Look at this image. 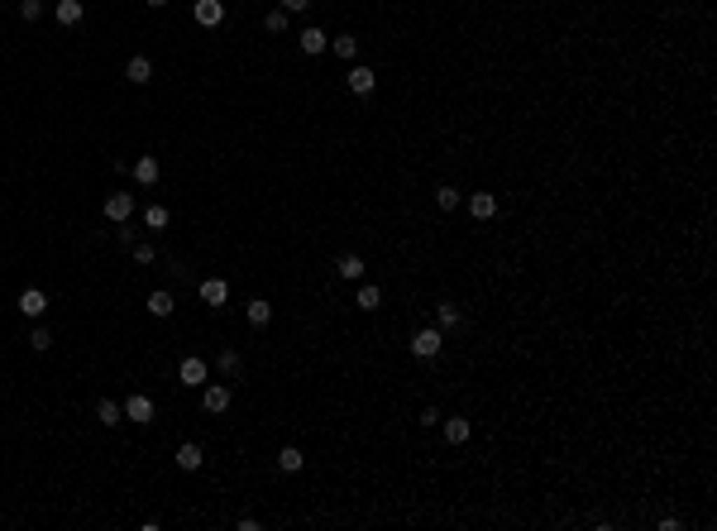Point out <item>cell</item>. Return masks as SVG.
<instances>
[{
	"instance_id": "6da1fadb",
	"label": "cell",
	"mask_w": 717,
	"mask_h": 531,
	"mask_svg": "<svg viewBox=\"0 0 717 531\" xmlns=\"http://www.w3.org/2000/svg\"><path fill=\"white\" fill-rule=\"evenodd\" d=\"M440 345H445L440 325H425V330H416V335H411V354H416V359H435V354H440Z\"/></svg>"
},
{
	"instance_id": "7a4b0ae2",
	"label": "cell",
	"mask_w": 717,
	"mask_h": 531,
	"mask_svg": "<svg viewBox=\"0 0 717 531\" xmlns=\"http://www.w3.org/2000/svg\"><path fill=\"white\" fill-rule=\"evenodd\" d=\"M177 378H182L186 388H201V383L211 378V369H206V359H201V354H186L182 364H177Z\"/></svg>"
},
{
	"instance_id": "3957f363",
	"label": "cell",
	"mask_w": 717,
	"mask_h": 531,
	"mask_svg": "<svg viewBox=\"0 0 717 531\" xmlns=\"http://www.w3.org/2000/svg\"><path fill=\"white\" fill-rule=\"evenodd\" d=\"M345 86L354 91V96H369L373 86H378V72H373V67H364V62H354V67L345 72Z\"/></svg>"
},
{
	"instance_id": "277c9868",
	"label": "cell",
	"mask_w": 717,
	"mask_h": 531,
	"mask_svg": "<svg viewBox=\"0 0 717 531\" xmlns=\"http://www.w3.org/2000/svg\"><path fill=\"white\" fill-rule=\"evenodd\" d=\"M101 211H106V220H115V225H125V220L134 215V196H130V191H110Z\"/></svg>"
},
{
	"instance_id": "5b68a950",
	"label": "cell",
	"mask_w": 717,
	"mask_h": 531,
	"mask_svg": "<svg viewBox=\"0 0 717 531\" xmlns=\"http://www.w3.org/2000/svg\"><path fill=\"white\" fill-rule=\"evenodd\" d=\"M20 311H25L29 321H39L43 311H48V293H43V288H25V293H20Z\"/></svg>"
},
{
	"instance_id": "8992f818",
	"label": "cell",
	"mask_w": 717,
	"mask_h": 531,
	"mask_svg": "<svg viewBox=\"0 0 717 531\" xmlns=\"http://www.w3.org/2000/svg\"><path fill=\"white\" fill-rule=\"evenodd\" d=\"M296 43H301V53H306V58H316V53H325V48H330V34H325V29H316V25H306Z\"/></svg>"
},
{
	"instance_id": "52a82bcc",
	"label": "cell",
	"mask_w": 717,
	"mask_h": 531,
	"mask_svg": "<svg viewBox=\"0 0 717 531\" xmlns=\"http://www.w3.org/2000/svg\"><path fill=\"white\" fill-rule=\"evenodd\" d=\"M191 15H196V25H201V29H215L220 20H225V5H220V0H196Z\"/></svg>"
},
{
	"instance_id": "ba28073f",
	"label": "cell",
	"mask_w": 717,
	"mask_h": 531,
	"mask_svg": "<svg viewBox=\"0 0 717 531\" xmlns=\"http://www.w3.org/2000/svg\"><path fill=\"white\" fill-rule=\"evenodd\" d=\"M469 215H474V220H493V215H498V196H493V191H474V196H469Z\"/></svg>"
},
{
	"instance_id": "9c48e42d",
	"label": "cell",
	"mask_w": 717,
	"mask_h": 531,
	"mask_svg": "<svg viewBox=\"0 0 717 531\" xmlns=\"http://www.w3.org/2000/svg\"><path fill=\"white\" fill-rule=\"evenodd\" d=\"M206 464V455H201V445L196 441H186V445H177V469H186V474H196Z\"/></svg>"
},
{
	"instance_id": "30bf717a",
	"label": "cell",
	"mask_w": 717,
	"mask_h": 531,
	"mask_svg": "<svg viewBox=\"0 0 717 531\" xmlns=\"http://www.w3.org/2000/svg\"><path fill=\"white\" fill-rule=\"evenodd\" d=\"M125 417L130 422H153V398H144V393L125 398Z\"/></svg>"
},
{
	"instance_id": "8fae6325",
	"label": "cell",
	"mask_w": 717,
	"mask_h": 531,
	"mask_svg": "<svg viewBox=\"0 0 717 531\" xmlns=\"http://www.w3.org/2000/svg\"><path fill=\"white\" fill-rule=\"evenodd\" d=\"M225 297H230V283H225V278H206V283H201V302H206V307H225Z\"/></svg>"
},
{
	"instance_id": "7c38bea8",
	"label": "cell",
	"mask_w": 717,
	"mask_h": 531,
	"mask_svg": "<svg viewBox=\"0 0 717 531\" xmlns=\"http://www.w3.org/2000/svg\"><path fill=\"white\" fill-rule=\"evenodd\" d=\"M158 173H163V168H158L153 154H144V159L134 163V182H139V187H153V182H158Z\"/></svg>"
},
{
	"instance_id": "4fadbf2b",
	"label": "cell",
	"mask_w": 717,
	"mask_h": 531,
	"mask_svg": "<svg viewBox=\"0 0 717 531\" xmlns=\"http://www.w3.org/2000/svg\"><path fill=\"white\" fill-rule=\"evenodd\" d=\"M125 77H130L134 86H144V81H153V62H149V58H144V53H139V58H130V62H125Z\"/></svg>"
},
{
	"instance_id": "5bb4252c",
	"label": "cell",
	"mask_w": 717,
	"mask_h": 531,
	"mask_svg": "<svg viewBox=\"0 0 717 531\" xmlns=\"http://www.w3.org/2000/svg\"><path fill=\"white\" fill-rule=\"evenodd\" d=\"M278 469H282V474H301V469H306V455L296 450V445H282V450H278Z\"/></svg>"
},
{
	"instance_id": "9a60e30c",
	"label": "cell",
	"mask_w": 717,
	"mask_h": 531,
	"mask_svg": "<svg viewBox=\"0 0 717 531\" xmlns=\"http://www.w3.org/2000/svg\"><path fill=\"white\" fill-rule=\"evenodd\" d=\"M201 407H206V412H225V407H230V388H225V383H211V388L201 393Z\"/></svg>"
},
{
	"instance_id": "2e32d148",
	"label": "cell",
	"mask_w": 717,
	"mask_h": 531,
	"mask_svg": "<svg viewBox=\"0 0 717 531\" xmlns=\"http://www.w3.org/2000/svg\"><path fill=\"white\" fill-rule=\"evenodd\" d=\"M96 422H101V426H120V422H125V407H120L115 398H101V402H96Z\"/></svg>"
},
{
	"instance_id": "e0dca14e",
	"label": "cell",
	"mask_w": 717,
	"mask_h": 531,
	"mask_svg": "<svg viewBox=\"0 0 717 531\" xmlns=\"http://www.w3.org/2000/svg\"><path fill=\"white\" fill-rule=\"evenodd\" d=\"M53 15H57V25H67V29H72V25H81V15H86V10H81V0H57V10H53Z\"/></svg>"
},
{
	"instance_id": "ac0fdd59",
	"label": "cell",
	"mask_w": 717,
	"mask_h": 531,
	"mask_svg": "<svg viewBox=\"0 0 717 531\" xmlns=\"http://www.w3.org/2000/svg\"><path fill=\"white\" fill-rule=\"evenodd\" d=\"M335 268H340L345 283H359V278H364V259H359V254H340V264H335Z\"/></svg>"
},
{
	"instance_id": "d6986e66",
	"label": "cell",
	"mask_w": 717,
	"mask_h": 531,
	"mask_svg": "<svg viewBox=\"0 0 717 531\" xmlns=\"http://www.w3.org/2000/svg\"><path fill=\"white\" fill-rule=\"evenodd\" d=\"M172 307H177V302H172V293H168V288H158V293H149V311H153V316H172Z\"/></svg>"
},
{
	"instance_id": "ffe728a7",
	"label": "cell",
	"mask_w": 717,
	"mask_h": 531,
	"mask_svg": "<svg viewBox=\"0 0 717 531\" xmlns=\"http://www.w3.org/2000/svg\"><path fill=\"white\" fill-rule=\"evenodd\" d=\"M244 316H249V325H268V321H273V307H268L264 297H254V302L244 307Z\"/></svg>"
},
{
	"instance_id": "44dd1931",
	"label": "cell",
	"mask_w": 717,
	"mask_h": 531,
	"mask_svg": "<svg viewBox=\"0 0 717 531\" xmlns=\"http://www.w3.org/2000/svg\"><path fill=\"white\" fill-rule=\"evenodd\" d=\"M378 302H383V288H378V283H364V288H359V297H354V307H359V311H373Z\"/></svg>"
},
{
	"instance_id": "7402d4cb",
	"label": "cell",
	"mask_w": 717,
	"mask_h": 531,
	"mask_svg": "<svg viewBox=\"0 0 717 531\" xmlns=\"http://www.w3.org/2000/svg\"><path fill=\"white\" fill-rule=\"evenodd\" d=\"M469 431H474V426L464 422V417H450V422H445V441H450V445H464Z\"/></svg>"
},
{
	"instance_id": "603a6c76",
	"label": "cell",
	"mask_w": 717,
	"mask_h": 531,
	"mask_svg": "<svg viewBox=\"0 0 717 531\" xmlns=\"http://www.w3.org/2000/svg\"><path fill=\"white\" fill-rule=\"evenodd\" d=\"M330 48H335V58H345V62H354V58H359V39H349V34H340V39H330Z\"/></svg>"
},
{
	"instance_id": "cb8c5ba5",
	"label": "cell",
	"mask_w": 717,
	"mask_h": 531,
	"mask_svg": "<svg viewBox=\"0 0 717 531\" xmlns=\"http://www.w3.org/2000/svg\"><path fill=\"white\" fill-rule=\"evenodd\" d=\"M435 325H440V330H454V325H459V307H454V302H440V307H435Z\"/></svg>"
},
{
	"instance_id": "d4e9b609",
	"label": "cell",
	"mask_w": 717,
	"mask_h": 531,
	"mask_svg": "<svg viewBox=\"0 0 717 531\" xmlns=\"http://www.w3.org/2000/svg\"><path fill=\"white\" fill-rule=\"evenodd\" d=\"M168 220H172L168 206H149V211H144V225H149V230H168Z\"/></svg>"
},
{
	"instance_id": "484cf974",
	"label": "cell",
	"mask_w": 717,
	"mask_h": 531,
	"mask_svg": "<svg viewBox=\"0 0 717 531\" xmlns=\"http://www.w3.org/2000/svg\"><path fill=\"white\" fill-rule=\"evenodd\" d=\"M435 206L440 211H459V191L454 187H435Z\"/></svg>"
},
{
	"instance_id": "4316f807",
	"label": "cell",
	"mask_w": 717,
	"mask_h": 531,
	"mask_svg": "<svg viewBox=\"0 0 717 531\" xmlns=\"http://www.w3.org/2000/svg\"><path fill=\"white\" fill-rule=\"evenodd\" d=\"M215 364H220V369L230 373V378H235V373L244 369V359H239V349H220V359H215Z\"/></svg>"
},
{
	"instance_id": "83f0119b",
	"label": "cell",
	"mask_w": 717,
	"mask_h": 531,
	"mask_svg": "<svg viewBox=\"0 0 717 531\" xmlns=\"http://www.w3.org/2000/svg\"><path fill=\"white\" fill-rule=\"evenodd\" d=\"M264 29H268V34H282V29H287V10H282V5H278V10H268Z\"/></svg>"
},
{
	"instance_id": "f1b7e54d",
	"label": "cell",
	"mask_w": 717,
	"mask_h": 531,
	"mask_svg": "<svg viewBox=\"0 0 717 531\" xmlns=\"http://www.w3.org/2000/svg\"><path fill=\"white\" fill-rule=\"evenodd\" d=\"M39 15H43V0H20V20H25V25H34Z\"/></svg>"
},
{
	"instance_id": "f546056e",
	"label": "cell",
	"mask_w": 717,
	"mask_h": 531,
	"mask_svg": "<svg viewBox=\"0 0 717 531\" xmlns=\"http://www.w3.org/2000/svg\"><path fill=\"white\" fill-rule=\"evenodd\" d=\"M29 345H34V349H39V354H43V349L53 345V335H48L43 325H34V330H29Z\"/></svg>"
},
{
	"instance_id": "4dcf8cb0",
	"label": "cell",
	"mask_w": 717,
	"mask_h": 531,
	"mask_svg": "<svg viewBox=\"0 0 717 531\" xmlns=\"http://www.w3.org/2000/svg\"><path fill=\"white\" fill-rule=\"evenodd\" d=\"M134 259L139 264H153V244H134Z\"/></svg>"
},
{
	"instance_id": "1f68e13d",
	"label": "cell",
	"mask_w": 717,
	"mask_h": 531,
	"mask_svg": "<svg viewBox=\"0 0 717 531\" xmlns=\"http://www.w3.org/2000/svg\"><path fill=\"white\" fill-rule=\"evenodd\" d=\"M421 426H440V412L435 407H421Z\"/></svg>"
},
{
	"instance_id": "d6a6232c",
	"label": "cell",
	"mask_w": 717,
	"mask_h": 531,
	"mask_svg": "<svg viewBox=\"0 0 717 531\" xmlns=\"http://www.w3.org/2000/svg\"><path fill=\"white\" fill-rule=\"evenodd\" d=\"M306 5H311V0H282V10H287V15H301Z\"/></svg>"
},
{
	"instance_id": "836d02e7",
	"label": "cell",
	"mask_w": 717,
	"mask_h": 531,
	"mask_svg": "<svg viewBox=\"0 0 717 531\" xmlns=\"http://www.w3.org/2000/svg\"><path fill=\"white\" fill-rule=\"evenodd\" d=\"M149 5H168V0H149Z\"/></svg>"
}]
</instances>
